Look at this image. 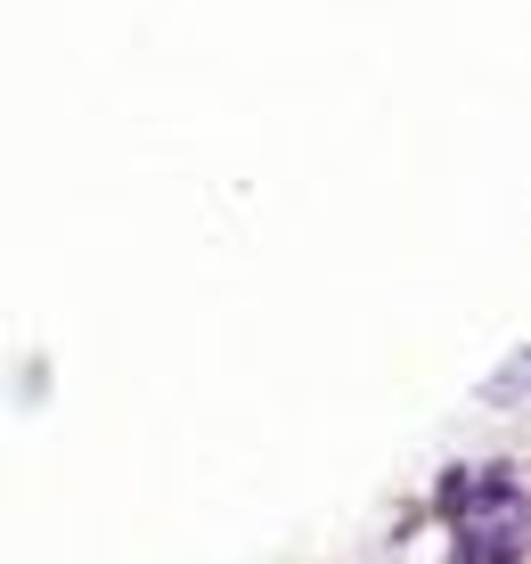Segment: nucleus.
<instances>
[{
	"label": "nucleus",
	"instance_id": "1",
	"mask_svg": "<svg viewBox=\"0 0 531 564\" xmlns=\"http://www.w3.org/2000/svg\"><path fill=\"white\" fill-rule=\"evenodd\" d=\"M458 564H516V523H475L458 540Z\"/></svg>",
	"mask_w": 531,
	"mask_h": 564
}]
</instances>
